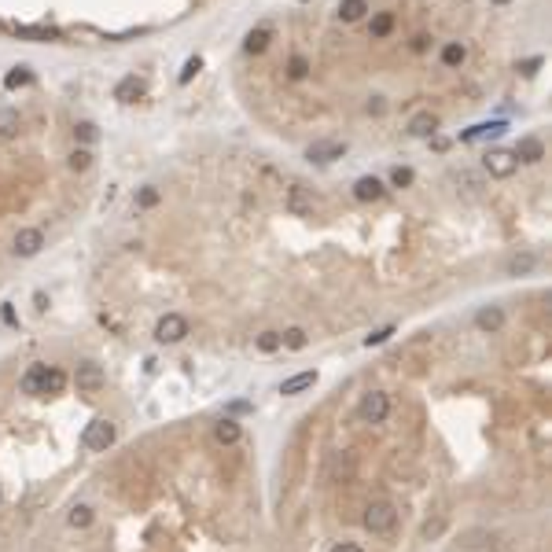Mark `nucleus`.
Listing matches in <instances>:
<instances>
[{"instance_id": "nucleus-1", "label": "nucleus", "mask_w": 552, "mask_h": 552, "mask_svg": "<svg viewBox=\"0 0 552 552\" xmlns=\"http://www.w3.org/2000/svg\"><path fill=\"white\" fill-rule=\"evenodd\" d=\"M394 526H397V508L391 505V500H372V505L365 508V530L391 534Z\"/></svg>"}, {"instance_id": "nucleus-2", "label": "nucleus", "mask_w": 552, "mask_h": 552, "mask_svg": "<svg viewBox=\"0 0 552 552\" xmlns=\"http://www.w3.org/2000/svg\"><path fill=\"white\" fill-rule=\"evenodd\" d=\"M85 449H93V453H107V449L114 445V423L111 420H93L81 434Z\"/></svg>"}, {"instance_id": "nucleus-3", "label": "nucleus", "mask_w": 552, "mask_h": 552, "mask_svg": "<svg viewBox=\"0 0 552 552\" xmlns=\"http://www.w3.org/2000/svg\"><path fill=\"white\" fill-rule=\"evenodd\" d=\"M357 413H361V420H365V423H383V420L391 416V397L383 394V391H372V394H365V397H361Z\"/></svg>"}, {"instance_id": "nucleus-4", "label": "nucleus", "mask_w": 552, "mask_h": 552, "mask_svg": "<svg viewBox=\"0 0 552 552\" xmlns=\"http://www.w3.org/2000/svg\"><path fill=\"white\" fill-rule=\"evenodd\" d=\"M188 336V320L181 317V313H166L159 324H155V339L162 342V346H173V342H181Z\"/></svg>"}, {"instance_id": "nucleus-5", "label": "nucleus", "mask_w": 552, "mask_h": 552, "mask_svg": "<svg viewBox=\"0 0 552 552\" xmlns=\"http://www.w3.org/2000/svg\"><path fill=\"white\" fill-rule=\"evenodd\" d=\"M284 203H287V210H291L294 217H313V214H317V196H313L306 184H291Z\"/></svg>"}, {"instance_id": "nucleus-6", "label": "nucleus", "mask_w": 552, "mask_h": 552, "mask_svg": "<svg viewBox=\"0 0 552 552\" xmlns=\"http://www.w3.org/2000/svg\"><path fill=\"white\" fill-rule=\"evenodd\" d=\"M342 155H346V144H342V140H317V144L306 148V159L317 162V166H328V162H336V159H342Z\"/></svg>"}, {"instance_id": "nucleus-7", "label": "nucleus", "mask_w": 552, "mask_h": 552, "mask_svg": "<svg viewBox=\"0 0 552 552\" xmlns=\"http://www.w3.org/2000/svg\"><path fill=\"white\" fill-rule=\"evenodd\" d=\"M41 247H45V232L41 228H19L15 232V258H33V254H41Z\"/></svg>"}, {"instance_id": "nucleus-8", "label": "nucleus", "mask_w": 552, "mask_h": 552, "mask_svg": "<svg viewBox=\"0 0 552 552\" xmlns=\"http://www.w3.org/2000/svg\"><path fill=\"white\" fill-rule=\"evenodd\" d=\"M74 383H78L81 394H96L107 383V376H104V368H100V365L85 361V365H78V372H74Z\"/></svg>"}, {"instance_id": "nucleus-9", "label": "nucleus", "mask_w": 552, "mask_h": 552, "mask_svg": "<svg viewBox=\"0 0 552 552\" xmlns=\"http://www.w3.org/2000/svg\"><path fill=\"white\" fill-rule=\"evenodd\" d=\"M486 170H490L494 177H512L516 173V166H519V159L512 155V151H486Z\"/></svg>"}, {"instance_id": "nucleus-10", "label": "nucleus", "mask_w": 552, "mask_h": 552, "mask_svg": "<svg viewBox=\"0 0 552 552\" xmlns=\"http://www.w3.org/2000/svg\"><path fill=\"white\" fill-rule=\"evenodd\" d=\"M313 383H317V372H313V368H306V372H294L291 379H284V383H280V394H287V397H294V394L310 391Z\"/></svg>"}, {"instance_id": "nucleus-11", "label": "nucleus", "mask_w": 552, "mask_h": 552, "mask_svg": "<svg viewBox=\"0 0 552 552\" xmlns=\"http://www.w3.org/2000/svg\"><path fill=\"white\" fill-rule=\"evenodd\" d=\"M516 159H523V162H542L545 159V144L537 136H523L519 144H516V151H512Z\"/></svg>"}, {"instance_id": "nucleus-12", "label": "nucleus", "mask_w": 552, "mask_h": 552, "mask_svg": "<svg viewBox=\"0 0 552 552\" xmlns=\"http://www.w3.org/2000/svg\"><path fill=\"white\" fill-rule=\"evenodd\" d=\"M500 324H505V313H500L497 306H482V310L475 313V328L479 331H500Z\"/></svg>"}, {"instance_id": "nucleus-13", "label": "nucleus", "mask_w": 552, "mask_h": 552, "mask_svg": "<svg viewBox=\"0 0 552 552\" xmlns=\"http://www.w3.org/2000/svg\"><path fill=\"white\" fill-rule=\"evenodd\" d=\"M239 420H232V416H225V420H217L214 423V439L221 442V445H232V442H239Z\"/></svg>"}, {"instance_id": "nucleus-14", "label": "nucleus", "mask_w": 552, "mask_h": 552, "mask_svg": "<svg viewBox=\"0 0 552 552\" xmlns=\"http://www.w3.org/2000/svg\"><path fill=\"white\" fill-rule=\"evenodd\" d=\"M354 196L361 203H376V199H383V181H376V177H361V181L354 184Z\"/></svg>"}, {"instance_id": "nucleus-15", "label": "nucleus", "mask_w": 552, "mask_h": 552, "mask_svg": "<svg viewBox=\"0 0 552 552\" xmlns=\"http://www.w3.org/2000/svg\"><path fill=\"white\" fill-rule=\"evenodd\" d=\"M269 41H273V30H269V26H258V30L247 33V41H243V52L258 56V52H265V48H269Z\"/></svg>"}, {"instance_id": "nucleus-16", "label": "nucleus", "mask_w": 552, "mask_h": 552, "mask_svg": "<svg viewBox=\"0 0 552 552\" xmlns=\"http://www.w3.org/2000/svg\"><path fill=\"white\" fill-rule=\"evenodd\" d=\"M434 129H439V118H434L431 111H420L416 118L409 122V133L420 136V140H423V136H434Z\"/></svg>"}, {"instance_id": "nucleus-17", "label": "nucleus", "mask_w": 552, "mask_h": 552, "mask_svg": "<svg viewBox=\"0 0 552 552\" xmlns=\"http://www.w3.org/2000/svg\"><path fill=\"white\" fill-rule=\"evenodd\" d=\"M140 88H144V85H140V78H136V74H129V78H122L118 85H114V100H118V104H133V100L140 96Z\"/></svg>"}, {"instance_id": "nucleus-18", "label": "nucleus", "mask_w": 552, "mask_h": 552, "mask_svg": "<svg viewBox=\"0 0 552 552\" xmlns=\"http://www.w3.org/2000/svg\"><path fill=\"white\" fill-rule=\"evenodd\" d=\"M45 368H48V365H33V368L26 372V376L19 379V391H22V394H41V379H45Z\"/></svg>"}, {"instance_id": "nucleus-19", "label": "nucleus", "mask_w": 552, "mask_h": 552, "mask_svg": "<svg viewBox=\"0 0 552 552\" xmlns=\"http://www.w3.org/2000/svg\"><path fill=\"white\" fill-rule=\"evenodd\" d=\"M365 11H368V0H342L339 19L342 22H357V19H365Z\"/></svg>"}, {"instance_id": "nucleus-20", "label": "nucleus", "mask_w": 552, "mask_h": 552, "mask_svg": "<svg viewBox=\"0 0 552 552\" xmlns=\"http://www.w3.org/2000/svg\"><path fill=\"white\" fill-rule=\"evenodd\" d=\"M464 59H468V48L460 45V41H449V45H442V63H445V67H460Z\"/></svg>"}, {"instance_id": "nucleus-21", "label": "nucleus", "mask_w": 552, "mask_h": 552, "mask_svg": "<svg viewBox=\"0 0 552 552\" xmlns=\"http://www.w3.org/2000/svg\"><path fill=\"white\" fill-rule=\"evenodd\" d=\"M67 387V376L59 368H45V379H41V394H59Z\"/></svg>"}, {"instance_id": "nucleus-22", "label": "nucleus", "mask_w": 552, "mask_h": 552, "mask_svg": "<svg viewBox=\"0 0 552 552\" xmlns=\"http://www.w3.org/2000/svg\"><path fill=\"white\" fill-rule=\"evenodd\" d=\"M372 41H379V37H387L391 30H394V15L391 11H379V15H372Z\"/></svg>"}, {"instance_id": "nucleus-23", "label": "nucleus", "mask_w": 552, "mask_h": 552, "mask_svg": "<svg viewBox=\"0 0 552 552\" xmlns=\"http://www.w3.org/2000/svg\"><path fill=\"white\" fill-rule=\"evenodd\" d=\"M19 125H22L19 111H0V140H11L19 133Z\"/></svg>"}, {"instance_id": "nucleus-24", "label": "nucleus", "mask_w": 552, "mask_h": 552, "mask_svg": "<svg viewBox=\"0 0 552 552\" xmlns=\"http://www.w3.org/2000/svg\"><path fill=\"white\" fill-rule=\"evenodd\" d=\"M159 203H162V191L155 184H144V188L136 191V207L140 210H151V207H159Z\"/></svg>"}, {"instance_id": "nucleus-25", "label": "nucleus", "mask_w": 552, "mask_h": 552, "mask_svg": "<svg viewBox=\"0 0 552 552\" xmlns=\"http://www.w3.org/2000/svg\"><path fill=\"white\" fill-rule=\"evenodd\" d=\"M505 133V122H482V125H475V129H468L460 140H479V136H500Z\"/></svg>"}, {"instance_id": "nucleus-26", "label": "nucleus", "mask_w": 552, "mask_h": 552, "mask_svg": "<svg viewBox=\"0 0 552 552\" xmlns=\"http://www.w3.org/2000/svg\"><path fill=\"white\" fill-rule=\"evenodd\" d=\"M280 342H284V350H306V342H310V336H306L302 328H287L284 336H280Z\"/></svg>"}, {"instance_id": "nucleus-27", "label": "nucleus", "mask_w": 552, "mask_h": 552, "mask_svg": "<svg viewBox=\"0 0 552 552\" xmlns=\"http://www.w3.org/2000/svg\"><path fill=\"white\" fill-rule=\"evenodd\" d=\"M67 523L74 526V530H85V526L93 523V508H88V505H74L70 516H67Z\"/></svg>"}, {"instance_id": "nucleus-28", "label": "nucleus", "mask_w": 552, "mask_h": 552, "mask_svg": "<svg viewBox=\"0 0 552 552\" xmlns=\"http://www.w3.org/2000/svg\"><path fill=\"white\" fill-rule=\"evenodd\" d=\"M67 166H70L74 173H85L88 166H93V151H88V148H78V151H70V159H67Z\"/></svg>"}, {"instance_id": "nucleus-29", "label": "nucleus", "mask_w": 552, "mask_h": 552, "mask_svg": "<svg viewBox=\"0 0 552 552\" xmlns=\"http://www.w3.org/2000/svg\"><path fill=\"white\" fill-rule=\"evenodd\" d=\"M30 81H33L30 67H11V74L4 78V85H8V88H22V85H30Z\"/></svg>"}, {"instance_id": "nucleus-30", "label": "nucleus", "mask_w": 552, "mask_h": 552, "mask_svg": "<svg viewBox=\"0 0 552 552\" xmlns=\"http://www.w3.org/2000/svg\"><path fill=\"white\" fill-rule=\"evenodd\" d=\"M280 346H284V342H280V331H262V336H258V350L262 354H276Z\"/></svg>"}, {"instance_id": "nucleus-31", "label": "nucleus", "mask_w": 552, "mask_h": 552, "mask_svg": "<svg viewBox=\"0 0 552 552\" xmlns=\"http://www.w3.org/2000/svg\"><path fill=\"white\" fill-rule=\"evenodd\" d=\"M19 37H30V41H52L56 30H41V26H15Z\"/></svg>"}, {"instance_id": "nucleus-32", "label": "nucleus", "mask_w": 552, "mask_h": 552, "mask_svg": "<svg viewBox=\"0 0 552 552\" xmlns=\"http://www.w3.org/2000/svg\"><path fill=\"white\" fill-rule=\"evenodd\" d=\"M306 70H310V63H306V56H291V63H287V78H306Z\"/></svg>"}, {"instance_id": "nucleus-33", "label": "nucleus", "mask_w": 552, "mask_h": 552, "mask_svg": "<svg viewBox=\"0 0 552 552\" xmlns=\"http://www.w3.org/2000/svg\"><path fill=\"white\" fill-rule=\"evenodd\" d=\"M391 184H394V188H409V184H413V170H409V166H394Z\"/></svg>"}, {"instance_id": "nucleus-34", "label": "nucleus", "mask_w": 552, "mask_h": 552, "mask_svg": "<svg viewBox=\"0 0 552 552\" xmlns=\"http://www.w3.org/2000/svg\"><path fill=\"white\" fill-rule=\"evenodd\" d=\"M74 136H78L81 144H93V140H96V125L93 122H78V125H74Z\"/></svg>"}, {"instance_id": "nucleus-35", "label": "nucleus", "mask_w": 552, "mask_h": 552, "mask_svg": "<svg viewBox=\"0 0 552 552\" xmlns=\"http://www.w3.org/2000/svg\"><path fill=\"white\" fill-rule=\"evenodd\" d=\"M199 70H203V59H199V56H191V59L184 63V70H181V85H188V81L196 78Z\"/></svg>"}, {"instance_id": "nucleus-36", "label": "nucleus", "mask_w": 552, "mask_h": 552, "mask_svg": "<svg viewBox=\"0 0 552 552\" xmlns=\"http://www.w3.org/2000/svg\"><path fill=\"white\" fill-rule=\"evenodd\" d=\"M391 336H394V328L387 324V328H379V331H372V336H365V346H383Z\"/></svg>"}, {"instance_id": "nucleus-37", "label": "nucleus", "mask_w": 552, "mask_h": 552, "mask_svg": "<svg viewBox=\"0 0 552 552\" xmlns=\"http://www.w3.org/2000/svg\"><path fill=\"white\" fill-rule=\"evenodd\" d=\"M508 269H512L516 276H519V273H530V269H534V254H523V258H512V265H508Z\"/></svg>"}, {"instance_id": "nucleus-38", "label": "nucleus", "mask_w": 552, "mask_h": 552, "mask_svg": "<svg viewBox=\"0 0 552 552\" xmlns=\"http://www.w3.org/2000/svg\"><path fill=\"white\" fill-rule=\"evenodd\" d=\"M387 111V104H383V96H372L368 100V114H383Z\"/></svg>"}, {"instance_id": "nucleus-39", "label": "nucleus", "mask_w": 552, "mask_h": 552, "mask_svg": "<svg viewBox=\"0 0 552 552\" xmlns=\"http://www.w3.org/2000/svg\"><path fill=\"white\" fill-rule=\"evenodd\" d=\"M537 67H542V59H526V63H523L519 70L526 74V78H534V74H537Z\"/></svg>"}, {"instance_id": "nucleus-40", "label": "nucleus", "mask_w": 552, "mask_h": 552, "mask_svg": "<svg viewBox=\"0 0 552 552\" xmlns=\"http://www.w3.org/2000/svg\"><path fill=\"white\" fill-rule=\"evenodd\" d=\"M331 552H365V549H361V545H354V542H339Z\"/></svg>"}, {"instance_id": "nucleus-41", "label": "nucleus", "mask_w": 552, "mask_h": 552, "mask_svg": "<svg viewBox=\"0 0 552 552\" xmlns=\"http://www.w3.org/2000/svg\"><path fill=\"white\" fill-rule=\"evenodd\" d=\"M494 4H508V0H494Z\"/></svg>"}]
</instances>
